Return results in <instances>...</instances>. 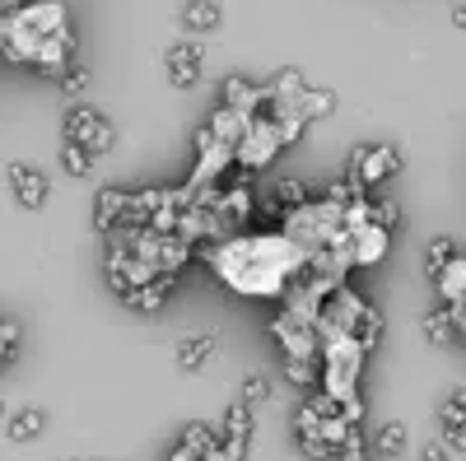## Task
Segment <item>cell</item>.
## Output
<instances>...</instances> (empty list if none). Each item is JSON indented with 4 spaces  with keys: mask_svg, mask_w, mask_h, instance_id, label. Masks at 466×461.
<instances>
[{
    "mask_svg": "<svg viewBox=\"0 0 466 461\" xmlns=\"http://www.w3.org/2000/svg\"><path fill=\"white\" fill-rule=\"evenodd\" d=\"M197 256L243 298H285L289 280L303 276L308 252L294 247L280 228L276 234H233L224 243L197 247Z\"/></svg>",
    "mask_w": 466,
    "mask_h": 461,
    "instance_id": "6da1fadb",
    "label": "cell"
},
{
    "mask_svg": "<svg viewBox=\"0 0 466 461\" xmlns=\"http://www.w3.org/2000/svg\"><path fill=\"white\" fill-rule=\"evenodd\" d=\"M280 234H285L294 247H303V252H322V247H331V243L345 234V210L331 205L327 196H322V201H303L299 210H289V215L280 219Z\"/></svg>",
    "mask_w": 466,
    "mask_h": 461,
    "instance_id": "7a4b0ae2",
    "label": "cell"
},
{
    "mask_svg": "<svg viewBox=\"0 0 466 461\" xmlns=\"http://www.w3.org/2000/svg\"><path fill=\"white\" fill-rule=\"evenodd\" d=\"M61 131H66V145H80L89 159H103V154H112V145H116V126L103 117V112H94L89 103H70Z\"/></svg>",
    "mask_w": 466,
    "mask_h": 461,
    "instance_id": "3957f363",
    "label": "cell"
},
{
    "mask_svg": "<svg viewBox=\"0 0 466 461\" xmlns=\"http://www.w3.org/2000/svg\"><path fill=\"white\" fill-rule=\"evenodd\" d=\"M285 145H280V131H276V122L266 117V112H257V117L243 126V140L233 145V164H238V173H261V168H270L276 164V154H280Z\"/></svg>",
    "mask_w": 466,
    "mask_h": 461,
    "instance_id": "277c9868",
    "label": "cell"
},
{
    "mask_svg": "<svg viewBox=\"0 0 466 461\" xmlns=\"http://www.w3.org/2000/svg\"><path fill=\"white\" fill-rule=\"evenodd\" d=\"M397 168H401V154L387 145V140H382V145H355V149H350V159H345V177H355L369 196H373V191L392 177Z\"/></svg>",
    "mask_w": 466,
    "mask_h": 461,
    "instance_id": "5b68a950",
    "label": "cell"
},
{
    "mask_svg": "<svg viewBox=\"0 0 466 461\" xmlns=\"http://www.w3.org/2000/svg\"><path fill=\"white\" fill-rule=\"evenodd\" d=\"M233 173V149L219 145L206 126L197 131V168L187 177V191H206V186H219V177Z\"/></svg>",
    "mask_w": 466,
    "mask_h": 461,
    "instance_id": "8992f818",
    "label": "cell"
},
{
    "mask_svg": "<svg viewBox=\"0 0 466 461\" xmlns=\"http://www.w3.org/2000/svg\"><path fill=\"white\" fill-rule=\"evenodd\" d=\"M270 340L285 350V359H318V331L294 322L289 313H276L270 317Z\"/></svg>",
    "mask_w": 466,
    "mask_h": 461,
    "instance_id": "52a82bcc",
    "label": "cell"
},
{
    "mask_svg": "<svg viewBox=\"0 0 466 461\" xmlns=\"http://www.w3.org/2000/svg\"><path fill=\"white\" fill-rule=\"evenodd\" d=\"M70 65H75V33L61 28V33L43 37V47H37V56H33V70L47 75V80H61Z\"/></svg>",
    "mask_w": 466,
    "mask_h": 461,
    "instance_id": "ba28073f",
    "label": "cell"
},
{
    "mask_svg": "<svg viewBox=\"0 0 466 461\" xmlns=\"http://www.w3.org/2000/svg\"><path fill=\"white\" fill-rule=\"evenodd\" d=\"M439 443L457 456L466 452V387H457L443 406H439Z\"/></svg>",
    "mask_w": 466,
    "mask_h": 461,
    "instance_id": "9c48e42d",
    "label": "cell"
},
{
    "mask_svg": "<svg viewBox=\"0 0 466 461\" xmlns=\"http://www.w3.org/2000/svg\"><path fill=\"white\" fill-rule=\"evenodd\" d=\"M345 234H350V256H355V266H378L392 252V234H382L373 224H355V228H345Z\"/></svg>",
    "mask_w": 466,
    "mask_h": 461,
    "instance_id": "30bf717a",
    "label": "cell"
},
{
    "mask_svg": "<svg viewBox=\"0 0 466 461\" xmlns=\"http://www.w3.org/2000/svg\"><path fill=\"white\" fill-rule=\"evenodd\" d=\"M224 94V107L238 112V117H257V112H266V85H248L243 75H228V80L219 85Z\"/></svg>",
    "mask_w": 466,
    "mask_h": 461,
    "instance_id": "8fae6325",
    "label": "cell"
},
{
    "mask_svg": "<svg viewBox=\"0 0 466 461\" xmlns=\"http://www.w3.org/2000/svg\"><path fill=\"white\" fill-rule=\"evenodd\" d=\"M10 191H15V201L24 205V210H37V205H47V177L37 173V168H28V164H10Z\"/></svg>",
    "mask_w": 466,
    "mask_h": 461,
    "instance_id": "7c38bea8",
    "label": "cell"
},
{
    "mask_svg": "<svg viewBox=\"0 0 466 461\" xmlns=\"http://www.w3.org/2000/svg\"><path fill=\"white\" fill-rule=\"evenodd\" d=\"M308 201V186L299 182V177H276V182H270V191H266V196L257 201L266 215H276V219H285L289 210H299Z\"/></svg>",
    "mask_w": 466,
    "mask_h": 461,
    "instance_id": "4fadbf2b",
    "label": "cell"
},
{
    "mask_svg": "<svg viewBox=\"0 0 466 461\" xmlns=\"http://www.w3.org/2000/svg\"><path fill=\"white\" fill-rule=\"evenodd\" d=\"M201 80V43H177L168 52V85L173 89H191Z\"/></svg>",
    "mask_w": 466,
    "mask_h": 461,
    "instance_id": "5bb4252c",
    "label": "cell"
},
{
    "mask_svg": "<svg viewBox=\"0 0 466 461\" xmlns=\"http://www.w3.org/2000/svg\"><path fill=\"white\" fill-rule=\"evenodd\" d=\"M127 201H131V191H122V186H103V191H98V201H94L98 234H112V228L127 224Z\"/></svg>",
    "mask_w": 466,
    "mask_h": 461,
    "instance_id": "9a60e30c",
    "label": "cell"
},
{
    "mask_svg": "<svg viewBox=\"0 0 466 461\" xmlns=\"http://www.w3.org/2000/svg\"><path fill=\"white\" fill-rule=\"evenodd\" d=\"M434 289H439V303H443V307H461V303H466V256H461V252L434 276Z\"/></svg>",
    "mask_w": 466,
    "mask_h": 461,
    "instance_id": "2e32d148",
    "label": "cell"
},
{
    "mask_svg": "<svg viewBox=\"0 0 466 461\" xmlns=\"http://www.w3.org/2000/svg\"><path fill=\"white\" fill-rule=\"evenodd\" d=\"M215 336L210 331H197V336H182L177 340V368L182 373H201L206 364H210V355H215Z\"/></svg>",
    "mask_w": 466,
    "mask_h": 461,
    "instance_id": "e0dca14e",
    "label": "cell"
},
{
    "mask_svg": "<svg viewBox=\"0 0 466 461\" xmlns=\"http://www.w3.org/2000/svg\"><path fill=\"white\" fill-rule=\"evenodd\" d=\"M173 285H177V276H159V280H149V285L131 289L122 303L131 307V313H159V307L168 303V294H173Z\"/></svg>",
    "mask_w": 466,
    "mask_h": 461,
    "instance_id": "ac0fdd59",
    "label": "cell"
},
{
    "mask_svg": "<svg viewBox=\"0 0 466 461\" xmlns=\"http://www.w3.org/2000/svg\"><path fill=\"white\" fill-rule=\"evenodd\" d=\"M294 112H299L303 126L308 122H322V117H331V112H336V94L331 89H303L299 103H294Z\"/></svg>",
    "mask_w": 466,
    "mask_h": 461,
    "instance_id": "d6986e66",
    "label": "cell"
},
{
    "mask_svg": "<svg viewBox=\"0 0 466 461\" xmlns=\"http://www.w3.org/2000/svg\"><path fill=\"white\" fill-rule=\"evenodd\" d=\"M177 447H187L197 461H210L215 447H219V429H210V425H201V419H197V425H187V429H182Z\"/></svg>",
    "mask_w": 466,
    "mask_h": 461,
    "instance_id": "ffe728a7",
    "label": "cell"
},
{
    "mask_svg": "<svg viewBox=\"0 0 466 461\" xmlns=\"http://www.w3.org/2000/svg\"><path fill=\"white\" fill-rule=\"evenodd\" d=\"M248 122H252V117H238V112H228V107L219 103V107H215V117L206 122V131H210L219 145H228V149H233V145L243 140V126H248Z\"/></svg>",
    "mask_w": 466,
    "mask_h": 461,
    "instance_id": "44dd1931",
    "label": "cell"
},
{
    "mask_svg": "<svg viewBox=\"0 0 466 461\" xmlns=\"http://www.w3.org/2000/svg\"><path fill=\"white\" fill-rule=\"evenodd\" d=\"M219 438H233V443H252V410L243 401H233L219 419Z\"/></svg>",
    "mask_w": 466,
    "mask_h": 461,
    "instance_id": "7402d4cb",
    "label": "cell"
},
{
    "mask_svg": "<svg viewBox=\"0 0 466 461\" xmlns=\"http://www.w3.org/2000/svg\"><path fill=\"white\" fill-rule=\"evenodd\" d=\"M424 340H430V345H452L457 340V326H452V307H430V313H424Z\"/></svg>",
    "mask_w": 466,
    "mask_h": 461,
    "instance_id": "603a6c76",
    "label": "cell"
},
{
    "mask_svg": "<svg viewBox=\"0 0 466 461\" xmlns=\"http://www.w3.org/2000/svg\"><path fill=\"white\" fill-rule=\"evenodd\" d=\"M364 219H369L373 228H382V234H392V228L401 224V205H397L392 196H369V205H364Z\"/></svg>",
    "mask_w": 466,
    "mask_h": 461,
    "instance_id": "cb8c5ba5",
    "label": "cell"
},
{
    "mask_svg": "<svg viewBox=\"0 0 466 461\" xmlns=\"http://www.w3.org/2000/svg\"><path fill=\"white\" fill-rule=\"evenodd\" d=\"M406 443H410V434H406L401 419H392V425H382V429L369 438V447H373V452H382V456H401V452H406Z\"/></svg>",
    "mask_w": 466,
    "mask_h": 461,
    "instance_id": "d4e9b609",
    "label": "cell"
},
{
    "mask_svg": "<svg viewBox=\"0 0 466 461\" xmlns=\"http://www.w3.org/2000/svg\"><path fill=\"white\" fill-rule=\"evenodd\" d=\"M43 429H47V415H43V410H33V406L10 415V438H15V443H33Z\"/></svg>",
    "mask_w": 466,
    "mask_h": 461,
    "instance_id": "484cf974",
    "label": "cell"
},
{
    "mask_svg": "<svg viewBox=\"0 0 466 461\" xmlns=\"http://www.w3.org/2000/svg\"><path fill=\"white\" fill-rule=\"evenodd\" d=\"M182 24L197 28V33H210V28H219V5H215V0H187Z\"/></svg>",
    "mask_w": 466,
    "mask_h": 461,
    "instance_id": "4316f807",
    "label": "cell"
},
{
    "mask_svg": "<svg viewBox=\"0 0 466 461\" xmlns=\"http://www.w3.org/2000/svg\"><path fill=\"white\" fill-rule=\"evenodd\" d=\"M94 164H98V159H89V154H85L80 145H66V140H61V168H66L70 177H89V173H94Z\"/></svg>",
    "mask_w": 466,
    "mask_h": 461,
    "instance_id": "83f0119b",
    "label": "cell"
},
{
    "mask_svg": "<svg viewBox=\"0 0 466 461\" xmlns=\"http://www.w3.org/2000/svg\"><path fill=\"white\" fill-rule=\"evenodd\" d=\"M457 252H461V247H457L452 238H434V243H430V252H424V271H430V280L443 271V266H448Z\"/></svg>",
    "mask_w": 466,
    "mask_h": 461,
    "instance_id": "f1b7e54d",
    "label": "cell"
},
{
    "mask_svg": "<svg viewBox=\"0 0 466 461\" xmlns=\"http://www.w3.org/2000/svg\"><path fill=\"white\" fill-rule=\"evenodd\" d=\"M285 377L294 387H318V359H285Z\"/></svg>",
    "mask_w": 466,
    "mask_h": 461,
    "instance_id": "f546056e",
    "label": "cell"
},
{
    "mask_svg": "<svg viewBox=\"0 0 466 461\" xmlns=\"http://www.w3.org/2000/svg\"><path fill=\"white\" fill-rule=\"evenodd\" d=\"M19 355V322H0V373H5Z\"/></svg>",
    "mask_w": 466,
    "mask_h": 461,
    "instance_id": "4dcf8cb0",
    "label": "cell"
},
{
    "mask_svg": "<svg viewBox=\"0 0 466 461\" xmlns=\"http://www.w3.org/2000/svg\"><path fill=\"white\" fill-rule=\"evenodd\" d=\"M238 401H243L248 410H252V406H261V401H270V382H266L261 373H248V377H243V396H238Z\"/></svg>",
    "mask_w": 466,
    "mask_h": 461,
    "instance_id": "1f68e13d",
    "label": "cell"
},
{
    "mask_svg": "<svg viewBox=\"0 0 466 461\" xmlns=\"http://www.w3.org/2000/svg\"><path fill=\"white\" fill-rule=\"evenodd\" d=\"M56 85H61V94H66V98H80V94L89 89V70H85V65H70Z\"/></svg>",
    "mask_w": 466,
    "mask_h": 461,
    "instance_id": "d6a6232c",
    "label": "cell"
},
{
    "mask_svg": "<svg viewBox=\"0 0 466 461\" xmlns=\"http://www.w3.org/2000/svg\"><path fill=\"white\" fill-rule=\"evenodd\" d=\"M420 461H452V452L434 438V443H424V447H420Z\"/></svg>",
    "mask_w": 466,
    "mask_h": 461,
    "instance_id": "836d02e7",
    "label": "cell"
},
{
    "mask_svg": "<svg viewBox=\"0 0 466 461\" xmlns=\"http://www.w3.org/2000/svg\"><path fill=\"white\" fill-rule=\"evenodd\" d=\"M452 326H457V336L466 340V303H461V307H452Z\"/></svg>",
    "mask_w": 466,
    "mask_h": 461,
    "instance_id": "e575fe53",
    "label": "cell"
},
{
    "mask_svg": "<svg viewBox=\"0 0 466 461\" xmlns=\"http://www.w3.org/2000/svg\"><path fill=\"white\" fill-rule=\"evenodd\" d=\"M452 24H457V28L466 33V5H457V10H452Z\"/></svg>",
    "mask_w": 466,
    "mask_h": 461,
    "instance_id": "d590c367",
    "label": "cell"
},
{
    "mask_svg": "<svg viewBox=\"0 0 466 461\" xmlns=\"http://www.w3.org/2000/svg\"><path fill=\"white\" fill-rule=\"evenodd\" d=\"M0 425H5V401H0Z\"/></svg>",
    "mask_w": 466,
    "mask_h": 461,
    "instance_id": "8d00e7d4",
    "label": "cell"
}]
</instances>
